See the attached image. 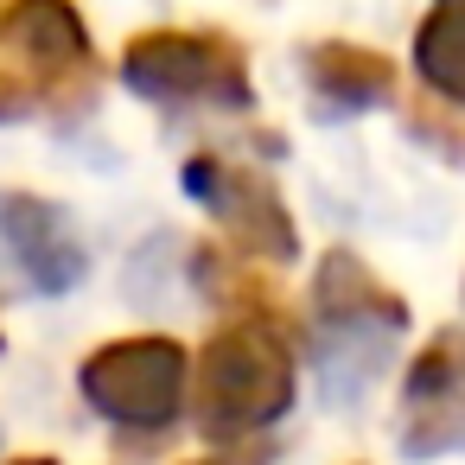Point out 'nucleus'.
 <instances>
[{
    "mask_svg": "<svg viewBox=\"0 0 465 465\" xmlns=\"http://www.w3.org/2000/svg\"><path fill=\"white\" fill-rule=\"evenodd\" d=\"M122 77L153 103H223L242 109L249 64L223 33H141L122 58Z\"/></svg>",
    "mask_w": 465,
    "mask_h": 465,
    "instance_id": "3",
    "label": "nucleus"
},
{
    "mask_svg": "<svg viewBox=\"0 0 465 465\" xmlns=\"http://www.w3.org/2000/svg\"><path fill=\"white\" fill-rule=\"evenodd\" d=\"M287 401H293V344L268 319H242L198 351L192 408L211 440L255 433V427L281 420Z\"/></svg>",
    "mask_w": 465,
    "mask_h": 465,
    "instance_id": "1",
    "label": "nucleus"
},
{
    "mask_svg": "<svg viewBox=\"0 0 465 465\" xmlns=\"http://www.w3.org/2000/svg\"><path fill=\"white\" fill-rule=\"evenodd\" d=\"M7 465H58V459H7Z\"/></svg>",
    "mask_w": 465,
    "mask_h": 465,
    "instance_id": "11",
    "label": "nucleus"
},
{
    "mask_svg": "<svg viewBox=\"0 0 465 465\" xmlns=\"http://www.w3.org/2000/svg\"><path fill=\"white\" fill-rule=\"evenodd\" d=\"M414 64H420V77H427L446 103H465V0H459V7H440V14L420 26Z\"/></svg>",
    "mask_w": 465,
    "mask_h": 465,
    "instance_id": "9",
    "label": "nucleus"
},
{
    "mask_svg": "<svg viewBox=\"0 0 465 465\" xmlns=\"http://www.w3.org/2000/svg\"><path fill=\"white\" fill-rule=\"evenodd\" d=\"M185 465H262V452H198Z\"/></svg>",
    "mask_w": 465,
    "mask_h": 465,
    "instance_id": "10",
    "label": "nucleus"
},
{
    "mask_svg": "<svg viewBox=\"0 0 465 465\" xmlns=\"http://www.w3.org/2000/svg\"><path fill=\"white\" fill-rule=\"evenodd\" d=\"M185 185L230 223V236H236L249 255H274V262H281V255L300 249V236H293V223H287L274 185H262L255 173H242V166H230V160H192V166H185Z\"/></svg>",
    "mask_w": 465,
    "mask_h": 465,
    "instance_id": "6",
    "label": "nucleus"
},
{
    "mask_svg": "<svg viewBox=\"0 0 465 465\" xmlns=\"http://www.w3.org/2000/svg\"><path fill=\"white\" fill-rule=\"evenodd\" d=\"M440 7H459V0H440Z\"/></svg>",
    "mask_w": 465,
    "mask_h": 465,
    "instance_id": "12",
    "label": "nucleus"
},
{
    "mask_svg": "<svg viewBox=\"0 0 465 465\" xmlns=\"http://www.w3.org/2000/svg\"><path fill=\"white\" fill-rule=\"evenodd\" d=\"M401 440L414 459H433L440 446H465V331H440L408 370Z\"/></svg>",
    "mask_w": 465,
    "mask_h": 465,
    "instance_id": "5",
    "label": "nucleus"
},
{
    "mask_svg": "<svg viewBox=\"0 0 465 465\" xmlns=\"http://www.w3.org/2000/svg\"><path fill=\"white\" fill-rule=\"evenodd\" d=\"M306 77L325 96V109H370L395 90V64L382 52H363V45H312Z\"/></svg>",
    "mask_w": 465,
    "mask_h": 465,
    "instance_id": "8",
    "label": "nucleus"
},
{
    "mask_svg": "<svg viewBox=\"0 0 465 465\" xmlns=\"http://www.w3.org/2000/svg\"><path fill=\"white\" fill-rule=\"evenodd\" d=\"M96 58L71 0H7L0 7V122L84 103Z\"/></svg>",
    "mask_w": 465,
    "mask_h": 465,
    "instance_id": "2",
    "label": "nucleus"
},
{
    "mask_svg": "<svg viewBox=\"0 0 465 465\" xmlns=\"http://www.w3.org/2000/svg\"><path fill=\"white\" fill-rule=\"evenodd\" d=\"M185 389H192V357L173 338H128L84 363L90 408L122 427H166L185 408Z\"/></svg>",
    "mask_w": 465,
    "mask_h": 465,
    "instance_id": "4",
    "label": "nucleus"
},
{
    "mask_svg": "<svg viewBox=\"0 0 465 465\" xmlns=\"http://www.w3.org/2000/svg\"><path fill=\"white\" fill-rule=\"evenodd\" d=\"M0 262H14L45 293H64L84 274V249H77L64 211H52L39 198H0Z\"/></svg>",
    "mask_w": 465,
    "mask_h": 465,
    "instance_id": "7",
    "label": "nucleus"
}]
</instances>
